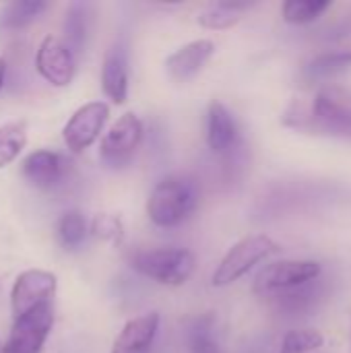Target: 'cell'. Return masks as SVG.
<instances>
[{
	"label": "cell",
	"mask_w": 351,
	"mask_h": 353,
	"mask_svg": "<svg viewBox=\"0 0 351 353\" xmlns=\"http://www.w3.org/2000/svg\"><path fill=\"white\" fill-rule=\"evenodd\" d=\"M101 89L114 103H124L128 97V60L120 46H112L103 56Z\"/></svg>",
	"instance_id": "9a60e30c"
},
{
	"label": "cell",
	"mask_w": 351,
	"mask_h": 353,
	"mask_svg": "<svg viewBox=\"0 0 351 353\" xmlns=\"http://www.w3.org/2000/svg\"><path fill=\"white\" fill-rule=\"evenodd\" d=\"M0 353H2V345H0Z\"/></svg>",
	"instance_id": "4316f807"
},
{
	"label": "cell",
	"mask_w": 351,
	"mask_h": 353,
	"mask_svg": "<svg viewBox=\"0 0 351 353\" xmlns=\"http://www.w3.org/2000/svg\"><path fill=\"white\" fill-rule=\"evenodd\" d=\"M89 232L99 238V240H106V242H120L122 236H124V228H122V221L116 217V215H110V213H99L93 217L91 225H89Z\"/></svg>",
	"instance_id": "603a6c76"
},
{
	"label": "cell",
	"mask_w": 351,
	"mask_h": 353,
	"mask_svg": "<svg viewBox=\"0 0 351 353\" xmlns=\"http://www.w3.org/2000/svg\"><path fill=\"white\" fill-rule=\"evenodd\" d=\"M199 194L192 182L170 176L161 180L147 199V217L157 228H178L197 209Z\"/></svg>",
	"instance_id": "7a4b0ae2"
},
{
	"label": "cell",
	"mask_w": 351,
	"mask_h": 353,
	"mask_svg": "<svg viewBox=\"0 0 351 353\" xmlns=\"http://www.w3.org/2000/svg\"><path fill=\"white\" fill-rule=\"evenodd\" d=\"M89 236V223L81 211H66L58 221V238L66 248H79Z\"/></svg>",
	"instance_id": "ffe728a7"
},
{
	"label": "cell",
	"mask_w": 351,
	"mask_h": 353,
	"mask_svg": "<svg viewBox=\"0 0 351 353\" xmlns=\"http://www.w3.org/2000/svg\"><path fill=\"white\" fill-rule=\"evenodd\" d=\"M70 168H72V163L62 153L48 151V149L29 153L21 165L25 180L39 190H52V188L60 186L66 180Z\"/></svg>",
	"instance_id": "8fae6325"
},
{
	"label": "cell",
	"mask_w": 351,
	"mask_h": 353,
	"mask_svg": "<svg viewBox=\"0 0 351 353\" xmlns=\"http://www.w3.org/2000/svg\"><path fill=\"white\" fill-rule=\"evenodd\" d=\"M279 250H281L279 244L265 234H254V236L242 238L225 252V256L213 271V277H211L213 288L232 285L234 281L244 277L250 269H254L259 263L267 261L269 256L277 254Z\"/></svg>",
	"instance_id": "277c9868"
},
{
	"label": "cell",
	"mask_w": 351,
	"mask_h": 353,
	"mask_svg": "<svg viewBox=\"0 0 351 353\" xmlns=\"http://www.w3.org/2000/svg\"><path fill=\"white\" fill-rule=\"evenodd\" d=\"M240 132L232 112L221 101H211L207 110V145L213 153H228L238 145Z\"/></svg>",
	"instance_id": "5bb4252c"
},
{
	"label": "cell",
	"mask_w": 351,
	"mask_h": 353,
	"mask_svg": "<svg viewBox=\"0 0 351 353\" xmlns=\"http://www.w3.org/2000/svg\"><path fill=\"white\" fill-rule=\"evenodd\" d=\"M81 6H72L66 14V35L74 48H81L83 37H85V25H83V14L79 12Z\"/></svg>",
	"instance_id": "cb8c5ba5"
},
{
	"label": "cell",
	"mask_w": 351,
	"mask_h": 353,
	"mask_svg": "<svg viewBox=\"0 0 351 353\" xmlns=\"http://www.w3.org/2000/svg\"><path fill=\"white\" fill-rule=\"evenodd\" d=\"M329 6L331 2H325V0H288L281 6V12L288 23L306 25L310 21H317Z\"/></svg>",
	"instance_id": "44dd1931"
},
{
	"label": "cell",
	"mask_w": 351,
	"mask_h": 353,
	"mask_svg": "<svg viewBox=\"0 0 351 353\" xmlns=\"http://www.w3.org/2000/svg\"><path fill=\"white\" fill-rule=\"evenodd\" d=\"M110 118V108L103 101H89L81 105L64 124L62 141L70 153H83L89 149L103 132Z\"/></svg>",
	"instance_id": "ba28073f"
},
{
	"label": "cell",
	"mask_w": 351,
	"mask_h": 353,
	"mask_svg": "<svg viewBox=\"0 0 351 353\" xmlns=\"http://www.w3.org/2000/svg\"><path fill=\"white\" fill-rule=\"evenodd\" d=\"M319 275L321 265L317 261H277L259 271L252 290L259 296L283 294L308 285Z\"/></svg>",
	"instance_id": "52a82bcc"
},
{
	"label": "cell",
	"mask_w": 351,
	"mask_h": 353,
	"mask_svg": "<svg viewBox=\"0 0 351 353\" xmlns=\"http://www.w3.org/2000/svg\"><path fill=\"white\" fill-rule=\"evenodd\" d=\"M323 335L314 329H300V331H290L283 341L279 353H308L319 350L323 345Z\"/></svg>",
	"instance_id": "7402d4cb"
},
{
	"label": "cell",
	"mask_w": 351,
	"mask_h": 353,
	"mask_svg": "<svg viewBox=\"0 0 351 353\" xmlns=\"http://www.w3.org/2000/svg\"><path fill=\"white\" fill-rule=\"evenodd\" d=\"M141 139H143L141 118L132 112L122 114L101 139V145H99L101 163L110 170L126 168L134 159Z\"/></svg>",
	"instance_id": "5b68a950"
},
{
	"label": "cell",
	"mask_w": 351,
	"mask_h": 353,
	"mask_svg": "<svg viewBox=\"0 0 351 353\" xmlns=\"http://www.w3.org/2000/svg\"><path fill=\"white\" fill-rule=\"evenodd\" d=\"M4 79H6V62H4V58H0V89L4 85Z\"/></svg>",
	"instance_id": "484cf974"
},
{
	"label": "cell",
	"mask_w": 351,
	"mask_h": 353,
	"mask_svg": "<svg viewBox=\"0 0 351 353\" xmlns=\"http://www.w3.org/2000/svg\"><path fill=\"white\" fill-rule=\"evenodd\" d=\"M128 263L137 273L161 285H184L194 273L197 259L186 248H155L130 254Z\"/></svg>",
	"instance_id": "3957f363"
},
{
	"label": "cell",
	"mask_w": 351,
	"mask_h": 353,
	"mask_svg": "<svg viewBox=\"0 0 351 353\" xmlns=\"http://www.w3.org/2000/svg\"><path fill=\"white\" fill-rule=\"evenodd\" d=\"M54 327L52 304H41L17 319H12V329L2 345V353H41Z\"/></svg>",
	"instance_id": "8992f818"
},
{
	"label": "cell",
	"mask_w": 351,
	"mask_h": 353,
	"mask_svg": "<svg viewBox=\"0 0 351 353\" xmlns=\"http://www.w3.org/2000/svg\"><path fill=\"white\" fill-rule=\"evenodd\" d=\"M190 352L192 353H221L219 345L215 343L213 335L209 333V329L201 327L194 329L192 337H190Z\"/></svg>",
	"instance_id": "d4e9b609"
},
{
	"label": "cell",
	"mask_w": 351,
	"mask_h": 353,
	"mask_svg": "<svg viewBox=\"0 0 351 353\" xmlns=\"http://www.w3.org/2000/svg\"><path fill=\"white\" fill-rule=\"evenodd\" d=\"M159 331V314L147 312L130 319L114 339L112 353H151Z\"/></svg>",
	"instance_id": "4fadbf2b"
},
{
	"label": "cell",
	"mask_w": 351,
	"mask_h": 353,
	"mask_svg": "<svg viewBox=\"0 0 351 353\" xmlns=\"http://www.w3.org/2000/svg\"><path fill=\"white\" fill-rule=\"evenodd\" d=\"M283 122L306 132L351 139V87H321L310 103H292L283 116Z\"/></svg>",
	"instance_id": "6da1fadb"
},
{
	"label": "cell",
	"mask_w": 351,
	"mask_h": 353,
	"mask_svg": "<svg viewBox=\"0 0 351 353\" xmlns=\"http://www.w3.org/2000/svg\"><path fill=\"white\" fill-rule=\"evenodd\" d=\"M35 68L39 77L52 87H68L77 72L74 54L68 43L54 35H48L37 46Z\"/></svg>",
	"instance_id": "30bf717a"
},
{
	"label": "cell",
	"mask_w": 351,
	"mask_h": 353,
	"mask_svg": "<svg viewBox=\"0 0 351 353\" xmlns=\"http://www.w3.org/2000/svg\"><path fill=\"white\" fill-rule=\"evenodd\" d=\"M27 145V124L23 120L0 124V170L12 163Z\"/></svg>",
	"instance_id": "ac0fdd59"
},
{
	"label": "cell",
	"mask_w": 351,
	"mask_h": 353,
	"mask_svg": "<svg viewBox=\"0 0 351 353\" xmlns=\"http://www.w3.org/2000/svg\"><path fill=\"white\" fill-rule=\"evenodd\" d=\"M351 68V50H337L317 56L306 66V77L310 81H323L337 77Z\"/></svg>",
	"instance_id": "e0dca14e"
},
{
	"label": "cell",
	"mask_w": 351,
	"mask_h": 353,
	"mask_svg": "<svg viewBox=\"0 0 351 353\" xmlns=\"http://www.w3.org/2000/svg\"><path fill=\"white\" fill-rule=\"evenodd\" d=\"M58 279L54 273L43 271V269H29L23 271L10 290V310L12 319L41 306V304H52V298L56 294Z\"/></svg>",
	"instance_id": "9c48e42d"
},
{
	"label": "cell",
	"mask_w": 351,
	"mask_h": 353,
	"mask_svg": "<svg viewBox=\"0 0 351 353\" xmlns=\"http://www.w3.org/2000/svg\"><path fill=\"white\" fill-rule=\"evenodd\" d=\"M250 6H252L250 2H232V0L213 2L199 14V25L205 29H213V31L230 29L242 19V14Z\"/></svg>",
	"instance_id": "2e32d148"
},
{
	"label": "cell",
	"mask_w": 351,
	"mask_h": 353,
	"mask_svg": "<svg viewBox=\"0 0 351 353\" xmlns=\"http://www.w3.org/2000/svg\"><path fill=\"white\" fill-rule=\"evenodd\" d=\"M215 54V43L211 39H194L172 52L166 60V70L172 81L188 83L194 79Z\"/></svg>",
	"instance_id": "7c38bea8"
},
{
	"label": "cell",
	"mask_w": 351,
	"mask_h": 353,
	"mask_svg": "<svg viewBox=\"0 0 351 353\" xmlns=\"http://www.w3.org/2000/svg\"><path fill=\"white\" fill-rule=\"evenodd\" d=\"M46 8H48V4L43 0H17V2H10V4L4 6V10L0 14V25L6 27V29L27 27Z\"/></svg>",
	"instance_id": "d6986e66"
}]
</instances>
